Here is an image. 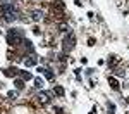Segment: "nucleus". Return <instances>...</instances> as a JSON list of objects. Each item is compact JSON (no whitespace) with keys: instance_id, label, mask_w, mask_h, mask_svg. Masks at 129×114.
<instances>
[{"instance_id":"1","label":"nucleus","mask_w":129,"mask_h":114,"mask_svg":"<svg viewBox=\"0 0 129 114\" xmlns=\"http://www.w3.org/2000/svg\"><path fill=\"white\" fill-rule=\"evenodd\" d=\"M7 41H9V45H19L21 41H24L22 30H10L7 33Z\"/></svg>"},{"instance_id":"2","label":"nucleus","mask_w":129,"mask_h":114,"mask_svg":"<svg viewBox=\"0 0 129 114\" xmlns=\"http://www.w3.org/2000/svg\"><path fill=\"white\" fill-rule=\"evenodd\" d=\"M2 14H19V10H17V7H16L14 4L4 2V4L0 5V16H2Z\"/></svg>"},{"instance_id":"3","label":"nucleus","mask_w":129,"mask_h":114,"mask_svg":"<svg viewBox=\"0 0 129 114\" xmlns=\"http://www.w3.org/2000/svg\"><path fill=\"white\" fill-rule=\"evenodd\" d=\"M74 41H76V38H74V35L71 33L69 36H66V40H64V50H72L74 49Z\"/></svg>"},{"instance_id":"4","label":"nucleus","mask_w":129,"mask_h":114,"mask_svg":"<svg viewBox=\"0 0 129 114\" xmlns=\"http://www.w3.org/2000/svg\"><path fill=\"white\" fill-rule=\"evenodd\" d=\"M2 19L5 22H12V21L19 19V14H2Z\"/></svg>"},{"instance_id":"5","label":"nucleus","mask_w":129,"mask_h":114,"mask_svg":"<svg viewBox=\"0 0 129 114\" xmlns=\"http://www.w3.org/2000/svg\"><path fill=\"white\" fill-rule=\"evenodd\" d=\"M38 99H40V102H43V104L50 102V97H48V93H45V92H41L40 95H38Z\"/></svg>"},{"instance_id":"6","label":"nucleus","mask_w":129,"mask_h":114,"mask_svg":"<svg viewBox=\"0 0 129 114\" xmlns=\"http://www.w3.org/2000/svg\"><path fill=\"white\" fill-rule=\"evenodd\" d=\"M38 71H40V73H43V74H45V76H47L48 80H52V78H53V73L50 71V69H45V67H40Z\"/></svg>"},{"instance_id":"7","label":"nucleus","mask_w":129,"mask_h":114,"mask_svg":"<svg viewBox=\"0 0 129 114\" xmlns=\"http://www.w3.org/2000/svg\"><path fill=\"white\" fill-rule=\"evenodd\" d=\"M24 64H26V66H35V64H36V57H35V55H29V59H26Z\"/></svg>"},{"instance_id":"8","label":"nucleus","mask_w":129,"mask_h":114,"mask_svg":"<svg viewBox=\"0 0 129 114\" xmlns=\"http://www.w3.org/2000/svg\"><path fill=\"white\" fill-rule=\"evenodd\" d=\"M53 93H55V95H59V97H64V88H62V86H53Z\"/></svg>"},{"instance_id":"9","label":"nucleus","mask_w":129,"mask_h":114,"mask_svg":"<svg viewBox=\"0 0 129 114\" xmlns=\"http://www.w3.org/2000/svg\"><path fill=\"white\" fill-rule=\"evenodd\" d=\"M109 83H110V86H112L114 90H119V83H117L115 78H109Z\"/></svg>"},{"instance_id":"10","label":"nucleus","mask_w":129,"mask_h":114,"mask_svg":"<svg viewBox=\"0 0 129 114\" xmlns=\"http://www.w3.org/2000/svg\"><path fill=\"white\" fill-rule=\"evenodd\" d=\"M41 16H43V14H41L40 10H35V12H33V19H35V21H40Z\"/></svg>"},{"instance_id":"11","label":"nucleus","mask_w":129,"mask_h":114,"mask_svg":"<svg viewBox=\"0 0 129 114\" xmlns=\"http://www.w3.org/2000/svg\"><path fill=\"white\" fill-rule=\"evenodd\" d=\"M21 76H22V80H31V78H33L31 73H28V71H22V73H21Z\"/></svg>"},{"instance_id":"12","label":"nucleus","mask_w":129,"mask_h":114,"mask_svg":"<svg viewBox=\"0 0 129 114\" xmlns=\"http://www.w3.org/2000/svg\"><path fill=\"white\" fill-rule=\"evenodd\" d=\"M5 74L7 76H16L17 74V69H5Z\"/></svg>"},{"instance_id":"13","label":"nucleus","mask_w":129,"mask_h":114,"mask_svg":"<svg viewBox=\"0 0 129 114\" xmlns=\"http://www.w3.org/2000/svg\"><path fill=\"white\" fill-rule=\"evenodd\" d=\"M115 64H117V59H115V55H112L109 59V66H115Z\"/></svg>"},{"instance_id":"14","label":"nucleus","mask_w":129,"mask_h":114,"mask_svg":"<svg viewBox=\"0 0 129 114\" xmlns=\"http://www.w3.org/2000/svg\"><path fill=\"white\" fill-rule=\"evenodd\" d=\"M16 86H17V88H24V81H22V80H16Z\"/></svg>"},{"instance_id":"15","label":"nucleus","mask_w":129,"mask_h":114,"mask_svg":"<svg viewBox=\"0 0 129 114\" xmlns=\"http://www.w3.org/2000/svg\"><path fill=\"white\" fill-rule=\"evenodd\" d=\"M24 45H26V49L29 52H33V45H31V41H28V40H24Z\"/></svg>"},{"instance_id":"16","label":"nucleus","mask_w":129,"mask_h":114,"mask_svg":"<svg viewBox=\"0 0 129 114\" xmlns=\"http://www.w3.org/2000/svg\"><path fill=\"white\" fill-rule=\"evenodd\" d=\"M35 85H36L38 88H41V86H43V81H41L40 78H36V80H35Z\"/></svg>"},{"instance_id":"17","label":"nucleus","mask_w":129,"mask_h":114,"mask_svg":"<svg viewBox=\"0 0 129 114\" xmlns=\"http://www.w3.org/2000/svg\"><path fill=\"white\" fill-rule=\"evenodd\" d=\"M4 2H9V4H12V2H14V0H4Z\"/></svg>"},{"instance_id":"18","label":"nucleus","mask_w":129,"mask_h":114,"mask_svg":"<svg viewBox=\"0 0 129 114\" xmlns=\"http://www.w3.org/2000/svg\"><path fill=\"white\" fill-rule=\"evenodd\" d=\"M127 102H129V99H127Z\"/></svg>"}]
</instances>
